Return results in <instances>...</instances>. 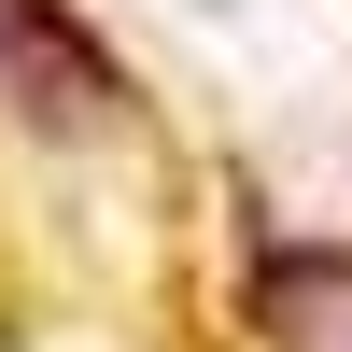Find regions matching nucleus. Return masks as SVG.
<instances>
[{"mask_svg": "<svg viewBox=\"0 0 352 352\" xmlns=\"http://www.w3.org/2000/svg\"><path fill=\"white\" fill-rule=\"evenodd\" d=\"M240 310H254V338H282V352H352V254H324V240H254Z\"/></svg>", "mask_w": 352, "mask_h": 352, "instance_id": "1", "label": "nucleus"}]
</instances>
